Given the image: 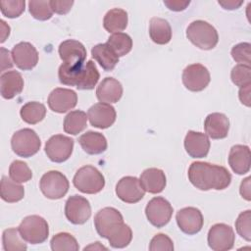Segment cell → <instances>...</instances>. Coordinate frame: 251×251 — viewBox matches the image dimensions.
Instances as JSON below:
<instances>
[{"mask_svg":"<svg viewBox=\"0 0 251 251\" xmlns=\"http://www.w3.org/2000/svg\"><path fill=\"white\" fill-rule=\"evenodd\" d=\"M187 175L191 184L203 191L226 189L231 181V175L225 167L208 162H193Z\"/></svg>","mask_w":251,"mask_h":251,"instance_id":"obj_1","label":"cell"},{"mask_svg":"<svg viewBox=\"0 0 251 251\" xmlns=\"http://www.w3.org/2000/svg\"><path fill=\"white\" fill-rule=\"evenodd\" d=\"M58 76L62 84L75 86L79 90H90L97 84L100 75L93 61L89 60L75 68L62 64L59 67Z\"/></svg>","mask_w":251,"mask_h":251,"instance_id":"obj_2","label":"cell"},{"mask_svg":"<svg viewBox=\"0 0 251 251\" xmlns=\"http://www.w3.org/2000/svg\"><path fill=\"white\" fill-rule=\"evenodd\" d=\"M186 37L193 45L202 50L213 49L219 41L216 28L202 20L194 21L187 26Z\"/></svg>","mask_w":251,"mask_h":251,"instance_id":"obj_3","label":"cell"},{"mask_svg":"<svg viewBox=\"0 0 251 251\" xmlns=\"http://www.w3.org/2000/svg\"><path fill=\"white\" fill-rule=\"evenodd\" d=\"M73 183L82 193L96 194L104 188L105 178L98 169L86 165L77 170L73 178Z\"/></svg>","mask_w":251,"mask_h":251,"instance_id":"obj_4","label":"cell"},{"mask_svg":"<svg viewBox=\"0 0 251 251\" xmlns=\"http://www.w3.org/2000/svg\"><path fill=\"white\" fill-rule=\"evenodd\" d=\"M18 228L24 240L30 244L43 243L49 235V226L46 220L37 215L24 218Z\"/></svg>","mask_w":251,"mask_h":251,"instance_id":"obj_5","label":"cell"},{"mask_svg":"<svg viewBox=\"0 0 251 251\" xmlns=\"http://www.w3.org/2000/svg\"><path fill=\"white\" fill-rule=\"evenodd\" d=\"M41 146L37 133L31 128L17 130L11 138V147L18 156L28 158L35 155Z\"/></svg>","mask_w":251,"mask_h":251,"instance_id":"obj_6","label":"cell"},{"mask_svg":"<svg viewBox=\"0 0 251 251\" xmlns=\"http://www.w3.org/2000/svg\"><path fill=\"white\" fill-rule=\"evenodd\" d=\"M39 187L45 197L56 200L67 194L70 183L64 174L59 171H49L41 176Z\"/></svg>","mask_w":251,"mask_h":251,"instance_id":"obj_7","label":"cell"},{"mask_svg":"<svg viewBox=\"0 0 251 251\" xmlns=\"http://www.w3.org/2000/svg\"><path fill=\"white\" fill-rule=\"evenodd\" d=\"M74 139L63 135H52L45 144V153L47 157L54 163H63L67 161L74 149Z\"/></svg>","mask_w":251,"mask_h":251,"instance_id":"obj_8","label":"cell"},{"mask_svg":"<svg viewBox=\"0 0 251 251\" xmlns=\"http://www.w3.org/2000/svg\"><path fill=\"white\" fill-rule=\"evenodd\" d=\"M145 215L152 226L163 227L172 218L173 207L164 197H154L147 203L145 207Z\"/></svg>","mask_w":251,"mask_h":251,"instance_id":"obj_9","label":"cell"},{"mask_svg":"<svg viewBox=\"0 0 251 251\" xmlns=\"http://www.w3.org/2000/svg\"><path fill=\"white\" fill-rule=\"evenodd\" d=\"M208 245L214 251H226L233 247L235 234L232 227L226 224H216L208 231Z\"/></svg>","mask_w":251,"mask_h":251,"instance_id":"obj_10","label":"cell"},{"mask_svg":"<svg viewBox=\"0 0 251 251\" xmlns=\"http://www.w3.org/2000/svg\"><path fill=\"white\" fill-rule=\"evenodd\" d=\"M181 77L183 85L193 92L204 90L211 80L208 69L201 64L188 65L183 70Z\"/></svg>","mask_w":251,"mask_h":251,"instance_id":"obj_11","label":"cell"},{"mask_svg":"<svg viewBox=\"0 0 251 251\" xmlns=\"http://www.w3.org/2000/svg\"><path fill=\"white\" fill-rule=\"evenodd\" d=\"M65 215L68 221L72 224L83 225L91 216L89 201L76 194L69 197L65 205Z\"/></svg>","mask_w":251,"mask_h":251,"instance_id":"obj_12","label":"cell"},{"mask_svg":"<svg viewBox=\"0 0 251 251\" xmlns=\"http://www.w3.org/2000/svg\"><path fill=\"white\" fill-rule=\"evenodd\" d=\"M122 223H124L122 214L113 207H105L99 210L94 217L96 231L103 238H108L110 233Z\"/></svg>","mask_w":251,"mask_h":251,"instance_id":"obj_13","label":"cell"},{"mask_svg":"<svg viewBox=\"0 0 251 251\" xmlns=\"http://www.w3.org/2000/svg\"><path fill=\"white\" fill-rule=\"evenodd\" d=\"M176 220L179 229L188 235L198 233L204 224L201 211L195 207H185L178 210Z\"/></svg>","mask_w":251,"mask_h":251,"instance_id":"obj_14","label":"cell"},{"mask_svg":"<svg viewBox=\"0 0 251 251\" xmlns=\"http://www.w3.org/2000/svg\"><path fill=\"white\" fill-rule=\"evenodd\" d=\"M63 64L71 68L79 67L84 64L86 49L84 45L75 39H67L59 45L58 49Z\"/></svg>","mask_w":251,"mask_h":251,"instance_id":"obj_15","label":"cell"},{"mask_svg":"<svg viewBox=\"0 0 251 251\" xmlns=\"http://www.w3.org/2000/svg\"><path fill=\"white\" fill-rule=\"evenodd\" d=\"M116 194L122 201L129 204L139 202L145 194L139 179L135 176H124L116 185Z\"/></svg>","mask_w":251,"mask_h":251,"instance_id":"obj_16","label":"cell"},{"mask_svg":"<svg viewBox=\"0 0 251 251\" xmlns=\"http://www.w3.org/2000/svg\"><path fill=\"white\" fill-rule=\"evenodd\" d=\"M11 55L16 66L23 71H29L38 63V52L29 42L23 41L16 44Z\"/></svg>","mask_w":251,"mask_h":251,"instance_id":"obj_17","label":"cell"},{"mask_svg":"<svg viewBox=\"0 0 251 251\" xmlns=\"http://www.w3.org/2000/svg\"><path fill=\"white\" fill-rule=\"evenodd\" d=\"M115 108L107 103H96L92 105L87 111V118L92 126L97 128H108L116 121Z\"/></svg>","mask_w":251,"mask_h":251,"instance_id":"obj_18","label":"cell"},{"mask_svg":"<svg viewBox=\"0 0 251 251\" xmlns=\"http://www.w3.org/2000/svg\"><path fill=\"white\" fill-rule=\"evenodd\" d=\"M47 103L53 112L63 114L75 107L77 95L72 89L58 87L51 91Z\"/></svg>","mask_w":251,"mask_h":251,"instance_id":"obj_19","label":"cell"},{"mask_svg":"<svg viewBox=\"0 0 251 251\" xmlns=\"http://www.w3.org/2000/svg\"><path fill=\"white\" fill-rule=\"evenodd\" d=\"M210 145L208 135L205 133L189 130L185 135L184 148L192 158H205L209 153Z\"/></svg>","mask_w":251,"mask_h":251,"instance_id":"obj_20","label":"cell"},{"mask_svg":"<svg viewBox=\"0 0 251 251\" xmlns=\"http://www.w3.org/2000/svg\"><path fill=\"white\" fill-rule=\"evenodd\" d=\"M204 129L212 139L226 138L229 129L228 118L222 113L209 114L204 122Z\"/></svg>","mask_w":251,"mask_h":251,"instance_id":"obj_21","label":"cell"},{"mask_svg":"<svg viewBox=\"0 0 251 251\" xmlns=\"http://www.w3.org/2000/svg\"><path fill=\"white\" fill-rule=\"evenodd\" d=\"M122 96V83L114 77H105L97 86L96 97L102 103H117Z\"/></svg>","mask_w":251,"mask_h":251,"instance_id":"obj_22","label":"cell"},{"mask_svg":"<svg viewBox=\"0 0 251 251\" xmlns=\"http://www.w3.org/2000/svg\"><path fill=\"white\" fill-rule=\"evenodd\" d=\"M24 89V79L17 71L3 73L0 77V92L4 99H13Z\"/></svg>","mask_w":251,"mask_h":251,"instance_id":"obj_23","label":"cell"},{"mask_svg":"<svg viewBox=\"0 0 251 251\" xmlns=\"http://www.w3.org/2000/svg\"><path fill=\"white\" fill-rule=\"evenodd\" d=\"M228 164L237 175H245L250 170V149L246 145H233L228 154Z\"/></svg>","mask_w":251,"mask_h":251,"instance_id":"obj_24","label":"cell"},{"mask_svg":"<svg viewBox=\"0 0 251 251\" xmlns=\"http://www.w3.org/2000/svg\"><path fill=\"white\" fill-rule=\"evenodd\" d=\"M139 181L143 189L152 194L162 192L167 183L165 173L157 168H149L144 170L140 175Z\"/></svg>","mask_w":251,"mask_h":251,"instance_id":"obj_25","label":"cell"},{"mask_svg":"<svg viewBox=\"0 0 251 251\" xmlns=\"http://www.w3.org/2000/svg\"><path fill=\"white\" fill-rule=\"evenodd\" d=\"M78 143L89 155H98L106 151L107 149V139L106 137L97 131H86L78 137Z\"/></svg>","mask_w":251,"mask_h":251,"instance_id":"obj_26","label":"cell"},{"mask_svg":"<svg viewBox=\"0 0 251 251\" xmlns=\"http://www.w3.org/2000/svg\"><path fill=\"white\" fill-rule=\"evenodd\" d=\"M149 35L153 42L165 45L172 39V27L165 19L153 17L149 23Z\"/></svg>","mask_w":251,"mask_h":251,"instance_id":"obj_27","label":"cell"},{"mask_svg":"<svg viewBox=\"0 0 251 251\" xmlns=\"http://www.w3.org/2000/svg\"><path fill=\"white\" fill-rule=\"evenodd\" d=\"M92 57L106 72H111L119 63V57L107 43L96 44L91 49Z\"/></svg>","mask_w":251,"mask_h":251,"instance_id":"obj_28","label":"cell"},{"mask_svg":"<svg viewBox=\"0 0 251 251\" xmlns=\"http://www.w3.org/2000/svg\"><path fill=\"white\" fill-rule=\"evenodd\" d=\"M127 21V13L125 10L114 8L106 13L103 19V26L108 32L116 33L126 29Z\"/></svg>","mask_w":251,"mask_h":251,"instance_id":"obj_29","label":"cell"},{"mask_svg":"<svg viewBox=\"0 0 251 251\" xmlns=\"http://www.w3.org/2000/svg\"><path fill=\"white\" fill-rule=\"evenodd\" d=\"M0 196L5 202L15 203L24 198L25 188L18 182H15L11 178H8V176H3L1 178Z\"/></svg>","mask_w":251,"mask_h":251,"instance_id":"obj_30","label":"cell"},{"mask_svg":"<svg viewBox=\"0 0 251 251\" xmlns=\"http://www.w3.org/2000/svg\"><path fill=\"white\" fill-rule=\"evenodd\" d=\"M87 116L81 110L71 111L64 119V130L66 133L76 135L85 129Z\"/></svg>","mask_w":251,"mask_h":251,"instance_id":"obj_31","label":"cell"},{"mask_svg":"<svg viewBox=\"0 0 251 251\" xmlns=\"http://www.w3.org/2000/svg\"><path fill=\"white\" fill-rule=\"evenodd\" d=\"M20 115L26 124L35 125L45 118L46 108L42 103L36 101L27 102L21 108Z\"/></svg>","mask_w":251,"mask_h":251,"instance_id":"obj_32","label":"cell"},{"mask_svg":"<svg viewBox=\"0 0 251 251\" xmlns=\"http://www.w3.org/2000/svg\"><path fill=\"white\" fill-rule=\"evenodd\" d=\"M2 243L5 251H25L27 249L19 228L16 227L7 228L3 231Z\"/></svg>","mask_w":251,"mask_h":251,"instance_id":"obj_33","label":"cell"},{"mask_svg":"<svg viewBox=\"0 0 251 251\" xmlns=\"http://www.w3.org/2000/svg\"><path fill=\"white\" fill-rule=\"evenodd\" d=\"M106 43L117 54L119 58L129 53L132 48V39L128 34L125 32L113 33L108 38Z\"/></svg>","mask_w":251,"mask_h":251,"instance_id":"obj_34","label":"cell"},{"mask_svg":"<svg viewBox=\"0 0 251 251\" xmlns=\"http://www.w3.org/2000/svg\"><path fill=\"white\" fill-rule=\"evenodd\" d=\"M107 239L113 248H125L132 239V230L127 225L122 223L110 233Z\"/></svg>","mask_w":251,"mask_h":251,"instance_id":"obj_35","label":"cell"},{"mask_svg":"<svg viewBox=\"0 0 251 251\" xmlns=\"http://www.w3.org/2000/svg\"><path fill=\"white\" fill-rule=\"evenodd\" d=\"M53 251H77L79 249L76 239L68 232L55 234L50 241Z\"/></svg>","mask_w":251,"mask_h":251,"instance_id":"obj_36","label":"cell"},{"mask_svg":"<svg viewBox=\"0 0 251 251\" xmlns=\"http://www.w3.org/2000/svg\"><path fill=\"white\" fill-rule=\"evenodd\" d=\"M9 176L12 180L18 183L28 181L32 177V172L26 163L21 160L13 161L9 167Z\"/></svg>","mask_w":251,"mask_h":251,"instance_id":"obj_37","label":"cell"},{"mask_svg":"<svg viewBox=\"0 0 251 251\" xmlns=\"http://www.w3.org/2000/svg\"><path fill=\"white\" fill-rule=\"evenodd\" d=\"M28 9L31 16L38 21H47L53 15L50 1H29Z\"/></svg>","mask_w":251,"mask_h":251,"instance_id":"obj_38","label":"cell"},{"mask_svg":"<svg viewBox=\"0 0 251 251\" xmlns=\"http://www.w3.org/2000/svg\"><path fill=\"white\" fill-rule=\"evenodd\" d=\"M232 82L239 87H244L251 84V68L248 65L237 64L230 73Z\"/></svg>","mask_w":251,"mask_h":251,"instance_id":"obj_39","label":"cell"},{"mask_svg":"<svg viewBox=\"0 0 251 251\" xmlns=\"http://www.w3.org/2000/svg\"><path fill=\"white\" fill-rule=\"evenodd\" d=\"M25 0H8L0 2V9L3 16L15 19L25 12Z\"/></svg>","mask_w":251,"mask_h":251,"instance_id":"obj_40","label":"cell"},{"mask_svg":"<svg viewBox=\"0 0 251 251\" xmlns=\"http://www.w3.org/2000/svg\"><path fill=\"white\" fill-rule=\"evenodd\" d=\"M237 233L246 241L251 240V211L246 210L239 214L235 221Z\"/></svg>","mask_w":251,"mask_h":251,"instance_id":"obj_41","label":"cell"},{"mask_svg":"<svg viewBox=\"0 0 251 251\" xmlns=\"http://www.w3.org/2000/svg\"><path fill=\"white\" fill-rule=\"evenodd\" d=\"M250 48H251V45L248 42H241L234 45L230 52L232 59L239 64L250 66V62H251Z\"/></svg>","mask_w":251,"mask_h":251,"instance_id":"obj_42","label":"cell"},{"mask_svg":"<svg viewBox=\"0 0 251 251\" xmlns=\"http://www.w3.org/2000/svg\"><path fill=\"white\" fill-rule=\"evenodd\" d=\"M149 250H151V251H173L174 243L168 235H166L164 233H158L151 239L150 244H149Z\"/></svg>","mask_w":251,"mask_h":251,"instance_id":"obj_43","label":"cell"},{"mask_svg":"<svg viewBox=\"0 0 251 251\" xmlns=\"http://www.w3.org/2000/svg\"><path fill=\"white\" fill-rule=\"evenodd\" d=\"M50 5L51 8L53 10V12H55L56 14L59 15H66L68 14L73 5H74V1H61V0H51L50 1Z\"/></svg>","mask_w":251,"mask_h":251,"instance_id":"obj_44","label":"cell"},{"mask_svg":"<svg viewBox=\"0 0 251 251\" xmlns=\"http://www.w3.org/2000/svg\"><path fill=\"white\" fill-rule=\"evenodd\" d=\"M164 4L171 10L175 12L183 11L190 4V1H180V0H166Z\"/></svg>","mask_w":251,"mask_h":251,"instance_id":"obj_45","label":"cell"},{"mask_svg":"<svg viewBox=\"0 0 251 251\" xmlns=\"http://www.w3.org/2000/svg\"><path fill=\"white\" fill-rule=\"evenodd\" d=\"M0 51H1V72H3L6 69H11L13 67V62L11 59L10 52L7 49L2 47Z\"/></svg>","mask_w":251,"mask_h":251,"instance_id":"obj_46","label":"cell"},{"mask_svg":"<svg viewBox=\"0 0 251 251\" xmlns=\"http://www.w3.org/2000/svg\"><path fill=\"white\" fill-rule=\"evenodd\" d=\"M250 176L244 178L242 181H241V184H240V188H239V192H240V195L247 201H250L251 200V194H250Z\"/></svg>","mask_w":251,"mask_h":251,"instance_id":"obj_47","label":"cell"},{"mask_svg":"<svg viewBox=\"0 0 251 251\" xmlns=\"http://www.w3.org/2000/svg\"><path fill=\"white\" fill-rule=\"evenodd\" d=\"M250 85H246L244 87H240L239 90V99L242 104L250 107Z\"/></svg>","mask_w":251,"mask_h":251,"instance_id":"obj_48","label":"cell"},{"mask_svg":"<svg viewBox=\"0 0 251 251\" xmlns=\"http://www.w3.org/2000/svg\"><path fill=\"white\" fill-rule=\"evenodd\" d=\"M224 9H226V10H234V9H237L239 8L241 5H242V1H239V2H236V1H219L218 2Z\"/></svg>","mask_w":251,"mask_h":251,"instance_id":"obj_49","label":"cell"},{"mask_svg":"<svg viewBox=\"0 0 251 251\" xmlns=\"http://www.w3.org/2000/svg\"><path fill=\"white\" fill-rule=\"evenodd\" d=\"M0 23H1V40H0V42L3 43L10 34V26L3 20H1Z\"/></svg>","mask_w":251,"mask_h":251,"instance_id":"obj_50","label":"cell"},{"mask_svg":"<svg viewBox=\"0 0 251 251\" xmlns=\"http://www.w3.org/2000/svg\"><path fill=\"white\" fill-rule=\"evenodd\" d=\"M88 249H94V250H102V249H104V250H107L108 248L105 247V246H103V245H101L100 242L96 241V242L90 244L89 246L84 247V250H88Z\"/></svg>","mask_w":251,"mask_h":251,"instance_id":"obj_51","label":"cell"}]
</instances>
